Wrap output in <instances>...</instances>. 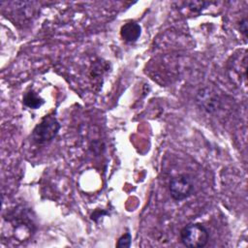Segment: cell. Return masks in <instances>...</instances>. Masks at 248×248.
Returning a JSON list of instances; mask_svg holds the SVG:
<instances>
[{
	"instance_id": "6",
	"label": "cell",
	"mask_w": 248,
	"mask_h": 248,
	"mask_svg": "<svg viewBox=\"0 0 248 248\" xmlns=\"http://www.w3.org/2000/svg\"><path fill=\"white\" fill-rule=\"evenodd\" d=\"M22 102L23 104L28 107L29 108H33V109H36V108H39L44 103V99L41 98L35 91L33 90H30L28 91L27 93L24 94L23 96V99H22Z\"/></svg>"
},
{
	"instance_id": "8",
	"label": "cell",
	"mask_w": 248,
	"mask_h": 248,
	"mask_svg": "<svg viewBox=\"0 0 248 248\" xmlns=\"http://www.w3.org/2000/svg\"><path fill=\"white\" fill-rule=\"evenodd\" d=\"M131 241H132V236L129 232H127L119 237V239L116 243V246L117 247H130Z\"/></svg>"
},
{
	"instance_id": "4",
	"label": "cell",
	"mask_w": 248,
	"mask_h": 248,
	"mask_svg": "<svg viewBox=\"0 0 248 248\" xmlns=\"http://www.w3.org/2000/svg\"><path fill=\"white\" fill-rule=\"evenodd\" d=\"M194 185L191 178L187 174H178L173 176L169 184L170 196L175 201H183L187 199L193 192Z\"/></svg>"
},
{
	"instance_id": "5",
	"label": "cell",
	"mask_w": 248,
	"mask_h": 248,
	"mask_svg": "<svg viewBox=\"0 0 248 248\" xmlns=\"http://www.w3.org/2000/svg\"><path fill=\"white\" fill-rule=\"evenodd\" d=\"M141 34V27L139 23L130 21L121 26L120 35L125 42L134 43L136 42Z\"/></svg>"
},
{
	"instance_id": "3",
	"label": "cell",
	"mask_w": 248,
	"mask_h": 248,
	"mask_svg": "<svg viewBox=\"0 0 248 248\" xmlns=\"http://www.w3.org/2000/svg\"><path fill=\"white\" fill-rule=\"evenodd\" d=\"M60 129V124L52 114L46 115L33 130L32 140L37 144H44L52 140Z\"/></svg>"
},
{
	"instance_id": "1",
	"label": "cell",
	"mask_w": 248,
	"mask_h": 248,
	"mask_svg": "<svg viewBox=\"0 0 248 248\" xmlns=\"http://www.w3.org/2000/svg\"><path fill=\"white\" fill-rule=\"evenodd\" d=\"M35 232V225L23 208H15L3 217L2 238L9 241L22 243L31 238Z\"/></svg>"
},
{
	"instance_id": "9",
	"label": "cell",
	"mask_w": 248,
	"mask_h": 248,
	"mask_svg": "<svg viewBox=\"0 0 248 248\" xmlns=\"http://www.w3.org/2000/svg\"><path fill=\"white\" fill-rule=\"evenodd\" d=\"M239 30L243 34V36L246 38L247 36V19L246 17L242 18L239 22Z\"/></svg>"
},
{
	"instance_id": "2",
	"label": "cell",
	"mask_w": 248,
	"mask_h": 248,
	"mask_svg": "<svg viewBox=\"0 0 248 248\" xmlns=\"http://www.w3.org/2000/svg\"><path fill=\"white\" fill-rule=\"evenodd\" d=\"M209 239L206 228L200 223H193L185 226L180 232V240L183 245L191 248L204 247Z\"/></svg>"
},
{
	"instance_id": "7",
	"label": "cell",
	"mask_w": 248,
	"mask_h": 248,
	"mask_svg": "<svg viewBox=\"0 0 248 248\" xmlns=\"http://www.w3.org/2000/svg\"><path fill=\"white\" fill-rule=\"evenodd\" d=\"M185 6L188 7V9L191 12H197L200 13L203 8H205V6L208 4L207 2H203V1H192V2H184L183 3Z\"/></svg>"
}]
</instances>
